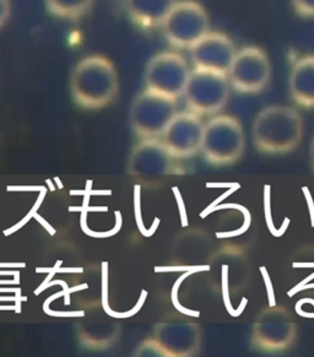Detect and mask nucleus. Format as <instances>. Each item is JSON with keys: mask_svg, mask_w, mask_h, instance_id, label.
Segmentation results:
<instances>
[{"mask_svg": "<svg viewBox=\"0 0 314 357\" xmlns=\"http://www.w3.org/2000/svg\"><path fill=\"white\" fill-rule=\"evenodd\" d=\"M304 128V119L297 109L289 106H269L254 118V146L265 155L291 153L301 143Z\"/></svg>", "mask_w": 314, "mask_h": 357, "instance_id": "1", "label": "nucleus"}, {"mask_svg": "<svg viewBox=\"0 0 314 357\" xmlns=\"http://www.w3.org/2000/svg\"><path fill=\"white\" fill-rule=\"evenodd\" d=\"M71 95L80 107L100 109L116 98L118 75L111 61L100 56L79 61L71 74Z\"/></svg>", "mask_w": 314, "mask_h": 357, "instance_id": "2", "label": "nucleus"}, {"mask_svg": "<svg viewBox=\"0 0 314 357\" xmlns=\"http://www.w3.org/2000/svg\"><path fill=\"white\" fill-rule=\"evenodd\" d=\"M246 149V135L239 119L227 114L211 118L204 127L202 153L213 166L236 164Z\"/></svg>", "mask_w": 314, "mask_h": 357, "instance_id": "3", "label": "nucleus"}, {"mask_svg": "<svg viewBox=\"0 0 314 357\" xmlns=\"http://www.w3.org/2000/svg\"><path fill=\"white\" fill-rule=\"evenodd\" d=\"M181 167L178 158L160 138L142 139L133 149L128 172L145 185H156L171 176L182 174Z\"/></svg>", "mask_w": 314, "mask_h": 357, "instance_id": "4", "label": "nucleus"}, {"mask_svg": "<svg viewBox=\"0 0 314 357\" xmlns=\"http://www.w3.org/2000/svg\"><path fill=\"white\" fill-rule=\"evenodd\" d=\"M296 337L297 323L291 312L285 307H268L253 323L251 345L258 351L283 352L294 345Z\"/></svg>", "mask_w": 314, "mask_h": 357, "instance_id": "5", "label": "nucleus"}, {"mask_svg": "<svg viewBox=\"0 0 314 357\" xmlns=\"http://www.w3.org/2000/svg\"><path fill=\"white\" fill-rule=\"evenodd\" d=\"M177 113V100L145 89L133 102L130 122L139 138L158 139Z\"/></svg>", "mask_w": 314, "mask_h": 357, "instance_id": "6", "label": "nucleus"}, {"mask_svg": "<svg viewBox=\"0 0 314 357\" xmlns=\"http://www.w3.org/2000/svg\"><path fill=\"white\" fill-rule=\"evenodd\" d=\"M161 27L171 46L190 50L210 32V21L203 6L192 0H183L173 6Z\"/></svg>", "mask_w": 314, "mask_h": 357, "instance_id": "7", "label": "nucleus"}, {"mask_svg": "<svg viewBox=\"0 0 314 357\" xmlns=\"http://www.w3.org/2000/svg\"><path fill=\"white\" fill-rule=\"evenodd\" d=\"M230 86L227 75L195 68L188 79L183 96L189 111L199 116H210L227 105Z\"/></svg>", "mask_w": 314, "mask_h": 357, "instance_id": "8", "label": "nucleus"}, {"mask_svg": "<svg viewBox=\"0 0 314 357\" xmlns=\"http://www.w3.org/2000/svg\"><path fill=\"white\" fill-rule=\"evenodd\" d=\"M190 73L186 59L177 53H158L147 63V89L177 100L184 93Z\"/></svg>", "mask_w": 314, "mask_h": 357, "instance_id": "9", "label": "nucleus"}, {"mask_svg": "<svg viewBox=\"0 0 314 357\" xmlns=\"http://www.w3.org/2000/svg\"><path fill=\"white\" fill-rule=\"evenodd\" d=\"M230 85L241 93H257L268 86L271 66L267 53L258 47H244L228 69Z\"/></svg>", "mask_w": 314, "mask_h": 357, "instance_id": "10", "label": "nucleus"}, {"mask_svg": "<svg viewBox=\"0 0 314 357\" xmlns=\"http://www.w3.org/2000/svg\"><path fill=\"white\" fill-rule=\"evenodd\" d=\"M204 124L197 113H177L163 134V144L177 158H192L202 150Z\"/></svg>", "mask_w": 314, "mask_h": 357, "instance_id": "11", "label": "nucleus"}, {"mask_svg": "<svg viewBox=\"0 0 314 357\" xmlns=\"http://www.w3.org/2000/svg\"><path fill=\"white\" fill-rule=\"evenodd\" d=\"M154 337L167 357H192L202 347V328L194 321H171L158 323Z\"/></svg>", "mask_w": 314, "mask_h": 357, "instance_id": "12", "label": "nucleus"}, {"mask_svg": "<svg viewBox=\"0 0 314 357\" xmlns=\"http://www.w3.org/2000/svg\"><path fill=\"white\" fill-rule=\"evenodd\" d=\"M236 53L232 40L221 32H209L190 48L194 67L225 75H227Z\"/></svg>", "mask_w": 314, "mask_h": 357, "instance_id": "13", "label": "nucleus"}, {"mask_svg": "<svg viewBox=\"0 0 314 357\" xmlns=\"http://www.w3.org/2000/svg\"><path fill=\"white\" fill-rule=\"evenodd\" d=\"M291 97L304 108H314V56H307L294 61L289 77Z\"/></svg>", "mask_w": 314, "mask_h": 357, "instance_id": "14", "label": "nucleus"}, {"mask_svg": "<svg viewBox=\"0 0 314 357\" xmlns=\"http://www.w3.org/2000/svg\"><path fill=\"white\" fill-rule=\"evenodd\" d=\"M177 0H126L128 14L144 29L163 26Z\"/></svg>", "mask_w": 314, "mask_h": 357, "instance_id": "15", "label": "nucleus"}, {"mask_svg": "<svg viewBox=\"0 0 314 357\" xmlns=\"http://www.w3.org/2000/svg\"><path fill=\"white\" fill-rule=\"evenodd\" d=\"M92 1L94 0H46V6L53 15L76 20L90 10Z\"/></svg>", "mask_w": 314, "mask_h": 357, "instance_id": "16", "label": "nucleus"}, {"mask_svg": "<svg viewBox=\"0 0 314 357\" xmlns=\"http://www.w3.org/2000/svg\"><path fill=\"white\" fill-rule=\"evenodd\" d=\"M135 356L145 357H167V354L165 352L163 347L157 342L155 337L147 339L145 342H142L135 351Z\"/></svg>", "mask_w": 314, "mask_h": 357, "instance_id": "17", "label": "nucleus"}, {"mask_svg": "<svg viewBox=\"0 0 314 357\" xmlns=\"http://www.w3.org/2000/svg\"><path fill=\"white\" fill-rule=\"evenodd\" d=\"M292 4L301 15L314 17V0H292Z\"/></svg>", "mask_w": 314, "mask_h": 357, "instance_id": "18", "label": "nucleus"}, {"mask_svg": "<svg viewBox=\"0 0 314 357\" xmlns=\"http://www.w3.org/2000/svg\"><path fill=\"white\" fill-rule=\"evenodd\" d=\"M10 15V1L0 0V26L4 25Z\"/></svg>", "mask_w": 314, "mask_h": 357, "instance_id": "19", "label": "nucleus"}, {"mask_svg": "<svg viewBox=\"0 0 314 357\" xmlns=\"http://www.w3.org/2000/svg\"><path fill=\"white\" fill-rule=\"evenodd\" d=\"M311 166H312L314 172V138L312 143H311Z\"/></svg>", "mask_w": 314, "mask_h": 357, "instance_id": "20", "label": "nucleus"}]
</instances>
